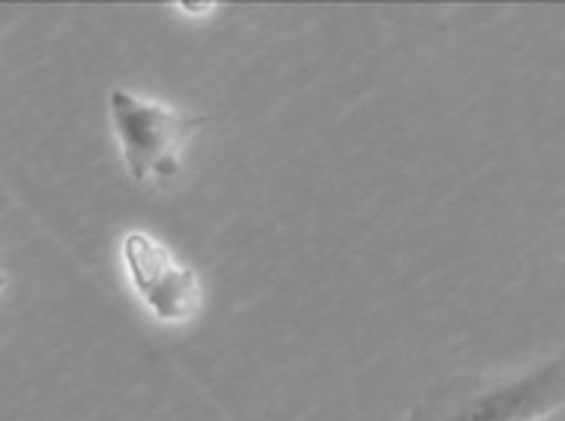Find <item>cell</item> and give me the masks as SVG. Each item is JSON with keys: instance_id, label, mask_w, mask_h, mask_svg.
<instances>
[{"instance_id": "6da1fadb", "label": "cell", "mask_w": 565, "mask_h": 421, "mask_svg": "<svg viewBox=\"0 0 565 421\" xmlns=\"http://www.w3.org/2000/svg\"><path fill=\"white\" fill-rule=\"evenodd\" d=\"M563 359L524 374H455L425 391L407 421H542L563 407Z\"/></svg>"}, {"instance_id": "7a4b0ae2", "label": "cell", "mask_w": 565, "mask_h": 421, "mask_svg": "<svg viewBox=\"0 0 565 421\" xmlns=\"http://www.w3.org/2000/svg\"><path fill=\"white\" fill-rule=\"evenodd\" d=\"M108 105L129 176L138 185L171 183L180 171L183 147L206 123V117L145 102L124 87H114Z\"/></svg>"}, {"instance_id": "3957f363", "label": "cell", "mask_w": 565, "mask_h": 421, "mask_svg": "<svg viewBox=\"0 0 565 421\" xmlns=\"http://www.w3.org/2000/svg\"><path fill=\"white\" fill-rule=\"evenodd\" d=\"M124 260L135 293L162 323H183L201 309V281L195 269L177 263L174 255L147 234L124 239Z\"/></svg>"}, {"instance_id": "277c9868", "label": "cell", "mask_w": 565, "mask_h": 421, "mask_svg": "<svg viewBox=\"0 0 565 421\" xmlns=\"http://www.w3.org/2000/svg\"><path fill=\"white\" fill-rule=\"evenodd\" d=\"M3 288H7V278L0 276V290H3Z\"/></svg>"}]
</instances>
